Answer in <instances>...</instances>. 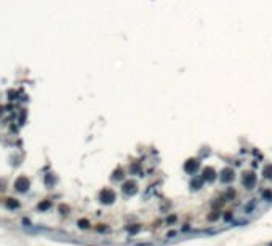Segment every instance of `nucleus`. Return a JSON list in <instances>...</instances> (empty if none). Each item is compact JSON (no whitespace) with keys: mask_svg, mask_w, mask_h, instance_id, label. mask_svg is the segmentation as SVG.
I'll use <instances>...</instances> for the list:
<instances>
[{"mask_svg":"<svg viewBox=\"0 0 272 246\" xmlns=\"http://www.w3.org/2000/svg\"><path fill=\"white\" fill-rule=\"evenodd\" d=\"M98 198H99V203L109 206V205H114V201L117 200V193H115L114 189L104 187V189L99 192V197H98Z\"/></svg>","mask_w":272,"mask_h":246,"instance_id":"f257e3e1","label":"nucleus"},{"mask_svg":"<svg viewBox=\"0 0 272 246\" xmlns=\"http://www.w3.org/2000/svg\"><path fill=\"white\" fill-rule=\"evenodd\" d=\"M120 192L125 195V197H133V195L138 193V182L134 179H127V181L122 182L120 186Z\"/></svg>","mask_w":272,"mask_h":246,"instance_id":"f03ea898","label":"nucleus"},{"mask_svg":"<svg viewBox=\"0 0 272 246\" xmlns=\"http://www.w3.org/2000/svg\"><path fill=\"white\" fill-rule=\"evenodd\" d=\"M242 184H243V187H245L247 190H253L254 187H256V184H258V176L254 174L253 171L243 173V176H242Z\"/></svg>","mask_w":272,"mask_h":246,"instance_id":"7ed1b4c3","label":"nucleus"},{"mask_svg":"<svg viewBox=\"0 0 272 246\" xmlns=\"http://www.w3.org/2000/svg\"><path fill=\"white\" fill-rule=\"evenodd\" d=\"M183 170H184V173H187V174L195 176L197 171L200 170V160H199V158H189V160H186L184 165H183Z\"/></svg>","mask_w":272,"mask_h":246,"instance_id":"20e7f679","label":"nucleus"},{"mask_svg":"<svg viewBox=\"0 0 272 246\" xmlns=\"http://www.w3.org/2000/svg\"><path fill=\"white\" fill-rule=\"evenodd\" d=\"M29 189H31V179L29 177H27V176L16 177V181H15V190H16V192L26 193V192H29Z\"/></svg>","mask_w":272,"mask_h":246,"instance_id":"39448f33","label":"nucleus"},{"mask_svg":"<svg viewBox=\"0 0 272 246\" xmlns=\"http://www.w3.org/2000/svg\"><path fill=\"white\" fill-rule=\"evenodd\" d=\"M218 177H219V182H221V184H231L232 181H234V177H235L234 168H231V166L223 168V170L218 173Z\"/></svg>","mask_w":272,"mask_h":246,"instance_id":"423d86ee","label":"nucleus"},{"mask_svg":"<svg viewBox=\"0 0 272 246\" xmlns=\"http://www.w3.org/2000/svg\"><path fill=\"white\" fill-rule=\"evenodd\" d=\"M200 176H202V179H203L207 184H211V182H214V181L218 179V171L214 170L213 166H205V168L202 170V174H200Z\"/></svg>","mask_w":272,"mask_h":246,"instance_id":"0eeeda50","label":"nucleus"},{"mask_svg":"<svg viewBox=\"0 0 272 246\" xmlns=\"http://www.w3.org/2000/svg\"><path fill=\"white\" fill-rule=\"evenodd\" d=\"M203 186H205V181L202 179V176H194L191 179V182H189V187L192 189V190H200Z\"/></svg>","mask_w":272,"mask_h":246,"instance_id":"6e6552de","label":"nucleus"},{"mask_svg":"<svg viewBox=\"0 0 272 246\" xmlns=\"http://www.w3.org/2000/svg\"><path fill=\"white\" fill-rule=\"evenodd\" d=\"M219 217H223V212H221V209H211L207 214V222L210 224H214L219 221Z\"/></svg>","mask_w":272,"mask_h":246,"instance_id":"1a4fd4ad","label":"nucleus"},{"mask_svg":"<svg viewBox=\"0 0 272 246\" xmlns=\"http://www.w3.org/2000/svg\"><path fill=\"white\" fill-rule=\"evenodd\" d=\"M226 203H227V200L224 198V195H221V197H216L214 200L210 201V206H211V209H221Z\"/></svg>","mask_w":272,"mask_h":246,"instance_id":"9d476101","label":"nucleus"},{"mask_svg":"<svg viewBox=\"0 0 272 246\" xmlns=\"http://www.w3.org/2000/svg\"><path fill=\"white\" fill-rule=\"evenodd\" d=\"M256 206H258V200L253 198V200L248 201V203L243 205V212H245L247 216H248V214H253V212L256 211Z\"/></svg>","mask_w":272,"mask_h":246,"instance_id":"9b49d317","label":"nucleus"},{"mask_svg":"<svg viewBox=\"0 0 272 246\" xmlns=\"http://www.w3.org/2000/svg\"><path fill=\"white\" fill-rule=\"evenodd\" d=\"M125 230L130 235H133V237H134V235H138L141 230H143V224H138V222H136V224H128V225H125Z\"/></svg>","mask_w":272,"mask_h":246,"instance_id":"f8f14e48","label":"nucleus"},{"mask_svg":"<svg viewBox=\"0 0 272 246\" xmlns=\"http://www.w3.org/2000/svg\"><path fill=\"white\" fill-rule=\"evenodd\" d=\"M130 174H133V176H143L144 174L139 161H133V163L130 165Z\"/></svg>","mask_w":272,"mask_h":246,"instance_id":"ddd939ff","label":"nucleus"},{"mask_svg":"<svg viewBox=\"0 0 272 246\" xmlns=\"http://www.w3.org/2000/svg\"><path fill=\"white\" fill-rule=\"evenodd\" d=\"M176 222H178V214H176V212H168L167 217H165V225L171 227V225H174Z\"/></svg>","mask_w":272,"mask_h":246,"instance_id":"4468645a","label":"nucleus"},{"mask_svg":"<svg viewBox=\"0 0 272 246\" xmlns=\"http://www.w3.org/2000/svg\"><path fill=\"white\" fill-rule=\"evenodd\" d=\"M5 206H7L8 209H18L19 206H21V203H19L16 198H11V197H10V198L5 200Z\"/></svg>","mask_w":272,"mask_h":246,"instance_id":"2eb2a0df","label":"nucleus"},{"mask_svg":"<svg viewBox=\"0 0 272 246\" xmlns=\"http://www.w3.org/2000/svg\"><path fill=\"white\" fill-rule=\"evenodd\" d=\"M261 174H263V177H264V179H267V181H270V182H272V163H267V165H266V166L263 168Z\"/></svg>","mask_w":272,"mask_h":246,"instance_id":"dca6fc26","label":"nucleus"},{"mask_svg":"<svg viewBox=\"0 0 272 246\" xmlns=\"http://www.w3.org/2000/svg\"><path fill=\"white\" fill-rule=\"evenodd\" d=\"M261 200L264 203H272V190L270 189H263L261 190Z\"/></svg>","mask_w":272,"mask_h":246,"instance_id":"f3484780","label":"nucleus"},{"mask_svg":"<svg viewBox=\"0 0 272 246\" xmlns=\"http://www.w3.org/2000/svg\"><path fill=\"white\" fill-rule=\"evenodd\" d=\"M111 177H112V181H123V179H125V171H123L122 168H117V170H114Z\"/></svg>","mask_w":272,"mask_h":246,"instance_id":"a211bd4d","label":"nucleus"},{"mask_svg":"<svg viewBox=\"0 0 272 246\" xmlns=\"http://www.w3.org/2000/svg\"><path fill=\"white\" fill-rule=\"evenodd\" d=\"M50 208H51V200H42V201H38V205H37V209L42 211V212L48 211Z\"/></svg>","mask_w":272,"mask_h":246,"instance_id":"6ab92c4d","label":"nucleus"},{"mask_svg":"<svg viewBox=\"0 0 272 246\" xmlns=\"http://www.w3.org/2000/svg\"><path fill=\"white\" fill-rule=\"evenodd\" d=\"M77 227L80 228V230H88V228L91 227V222H90L87 217H82V219L77 221Z\"/></svg>","mask_w":272,"mask_h":246,"instance_id":"aec40b11","label":"nucleus"},{"mask_svg":"<svg viewBox=\"0 0 272 246\" xmlns=\"http://www.w3.org/2000/svg\"><path fill=\"white\" fill-rule=\"evenodd\" d=\"M234 219H235V214H234V211H232V209L223 211V221H224L226 224H231Z\"/></svg>","mask_w":272,"mask_h":246,"instance_id":"412c9836","label":"nucleus"},{"mask_svg":"<svg viewBox=\"0 0 272 246\" xmlns=\"http://www.w3.org/2000/svg\"><path fill=\"white\" fill-rule=\"evenodd\" d=\"M251 221L250 219H245V217H242V219H234L231 222V225L232 227H243V225H248Z\"/></svg>","mask_w":272,"mask_h":246,"instance_id":"4be33fe9","label":"nucleus"},{"mask_svg":"<svg viewBox=\"0 0 272 246\" xmlns=\"http://www.w3.org/2000/svg\"><path fill=\"white\" fill-rule=\"evenodd\" d=\"M95 230L98 233H109L111 232V227L107 224H96L95 225Z\"/></svg>","mask_w":272,"mask_h":246,"instance_id":"5701e85b","label":"nucleus"},{"mask_svg":"<svg viewBox=\"0 0 272 246\" xmlns=\"http://www.w3.org/2000/svg\"><path fill=\"white\" fill-rule=\"evenodd\" d=\"M235 195H237V193H235V189H234V187H227V189H226V192H224V198L227 200V201H232V200L235 198Z\"/></svg>","mask_w":272,"mask_h":246,"instance_id":"b1692460","label":"nucleus"},{"mask_svg":"<svg viewBox=\"0 0 272 246\" xmlns=\"http://www.w3.org/2000/svg\"><path fill=\"white\" fill-rule=\"evenodd\" d=\"M55 184H56V177L51 174V173L45 176V186H47V187H53Z\"/></svg>","mask_w":272,"mask_h":246,"instance_id":"393cba45","label":"nucleus"},{"mask_svg":"<svg viewBox=\"0 0 272 246\" xmlns=\"http://www.w3.org/2000/svg\"><path fill=\"white\" fill-rule=\"evenodd\" d=\"M58 211H59L63 216H67V214H69V212H71V208H69V206H67V205L61 203V205L58 206Z\"/></svg>","mask_w":272,"mask_h":246,"instance_id":"a878e982","label":"nucleus"},{"mask_svg":"<svg viewBox=\"0 0 272 246\" xmlns=\"http://www.w3.org/2000/svg\"><path fill=\"white\" fill-rule=\"evenodd\" d=\"M178 233H179L178 230H174V228H170V230L165 233V238H167V240H173V238L178 237Z\"/></svg>","mask_w":272,"mask_h":246,"instance_id":"bb28decb","label":"nucleus"},{"mask_svg":"<svg viewBox=\"0 0 272 246\" xmlns=\"http://www.w3.org/2000/svg\"><path fill=\"white\" fill-rule=\"evenodd\" d=\"M189 232H192V225L189 222L183 224V227H181V233H189Z\"/></svg>","mask_w":272,"mask_h":246,"instance_id":"cd10ccee","label":"nucleus"},{"mask_svg":"<svg viewBox=\"0 0 272 246\" xmlns=\"http://www.w3.org/2000/svg\"><path fill=\"white\" fill-rule=\"evenodd\" d=\"M170 206H171V203H170V201H165V203H163V205L160 206V211H162V212H163V211H167V212H168Z\"/></svg>","mask_w":272,"mask_h":246,"instance_id":"c85d7f7f","label":"nucleus"},{"mask_svg":"<svg viewBox=\"0 0 272 246\" xmlns=\"http://www.w3.org/2000/svg\"><path fill=\"white\" fill-rule=\"evenodd\" d=\"M22 224H24V227H26V228H29V227L32 225V224H31V221L27 219V217H24V219H22Z\"/></svg>","mask_w":272,"mask_h":246,"instance_id":"c756f323","label":"nucleus"},{"mask_svg":"<svg viewBox=\"0 0 272 246\" xmlns=\"http://www.w3.org/2000/svg\"><path fill=\"white\" fill-rule=\"evenodd\" d=\"M136 246H152V243H138Z\"/></svg>","mask_w":272,"mask_h":246,"instance_id":"7c9ffc66","label":"nucleus"},{"mask_svg":"<svg viewBox=\"0 0 272 246\" xmlns=\"http://www.w3.org/2000/svg\"><path fill=\"white\" fill-rule=\"evenodd\" d=\"M160 224H162V221H155V222H154V227H160Z\"/></svg>","mask_w":272,"mask_h":246,"instance_id":"2f4dec72","label":"nucleus"},{"mask_svg":"<svg viewBox=\"0 0 272 246\" xmlns=\"http://www.w3.org/2000/svg\"><path fill=\"white\" fill-rule=\"evenodd\" d=\"M267 246H272V241H270V243H267Z\"/></svg>","mask_w":272,"mask_h":246,"instance_id":"473e14b6","label":"nucleus"},{"mask_svg":"<svg viewBox=\"0 0 272 246\" xmlns=\"http://www.w3.org/2000/svg\"><path fill=\"white\" fill-rule=\"evenodd\" d=\"M0 115H2V107H0Z\"/></svg>","mask_w":272,"mask_h":246,"instance_id":"72a5a7b5","label":"nucleus"}]
</instances>
